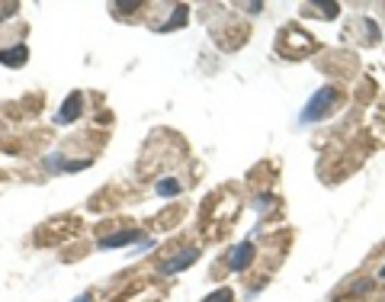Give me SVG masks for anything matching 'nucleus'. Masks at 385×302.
Wrapping results in <instances>:
<instances>
[{"label":"nucleus","mask_w":385,"mask_h":302,"mask_svg":"<svg viewBox=\"0 0 385 302\" xmlns=\"http://www.w3.org/2000/svg\"><path fill=\"white\" fill-rule=\"evenodd\" d=\"M340 100V90L334 84H324L321 90L311 94V100L302 106V116H299V125H311V123H321L324 116H331V110L337 106Z\"/></svg>","instance_id":"obj_1"},{"label":"nucleus","mask_w":385,"mask_h":302,"mask_svg":"<svg viewBox=\"0 0 385 302\" xmlns=\"http://www.w3.org/2000/svg\"><path fill=\"white\" fill-rule=\"evenodd\" d=\"M199 261V248H183V251H177V254H170L164 264H160V276H174L180 274V270H187V267H193Z\"/></svg>","instance_id":"obj_2"},{"label":"nucleus","mask_w":385,"mask_h":302,"mask_svg":"<svg viewBox=\"0 0 385 302\" xmlns=\"http://www.w3.org/2000/svg\"><path fill=\"white\" fill-rule=\"evenodd\" d=\"M81 116H84V94H81V90H74V94H67L65 103L58 106L55 123L58 125H71V123H77Z\"/></svg>","instance_id":"obj_3"},{"label":"nucleus","mask_w":385,"mask_h":302,"mask_svg":"<svg viewBox=\"0 0 385 302\" xmlns=\"http://www.w3.org/2000/svg\"><path fill=\"white\" fill-rule=\"evenodd\" d=\"M254 254H257V248L251 245V241L235 245L231 248V254H228V270H231V274H244L247 267L254 264Z\"/></svg>","instance_id":"obj_4"},{"label":"nucleus","mask_w":385,"mask_h":302,"mask_svg":"<svg viewBox=\"0 0 385 302\" xmlns=\"http://www.w3.org/2000/svg\"><path fill=\"white\" fill-rule=\"evenodd\" d=\"M132 241H145L138 228H123V232H116V235H106L100 238V251H113V248H125Z\"/></svg>","instance_id":"obj_5"},{"label":"nucleus","mask_w":385,"mask_h":302,"mask_svg":"<svg viewBox=\"0 0 385 302\" xmlns=\"http://www.w3.org/2000/svg\"><path fill=\"white\" fill-rule=\"evenodd\" d=\"M26 61H29V46L26 42H17V46H10V48H0V65L23 68Z\"/></svg>","instance_id":"obj_6"},{"label":"nucleus","mask_w":385,"mask_h":302,"mask_svg":"<svg viewBox=\"0 0 385 302\" xmlns=\"http://www.w3.org/2000/svg\"><path fill=\"white\" fill-rule=\"evenodd\" d=\"M45 168L48 170H67V174H77V170L90 168V161H87V158L67 161V158H61V154H48V158H45Z\"/></svg>","instance_id":"obj_7"},{"label":"nucleus","mask_w":385,"mask_h":302,"mask_svg":"<svg viewBox=\"0 0 385 302\" xmlns=\"http://www.w3.org/2000/svg\"><path fill=\"white\" fill-rule=\"evenodd\" d=\"M154 190H158V197H177L183 187H180L177 177H164V180H158V187Z\"/></svg>","instance_id":"obj_8"},{"label":"nucleus","mask_w":385,"mask_h":302,"mask_svg":"<svg viewBox=\"0 0 385 302\" xmlns=\"http://www.w3.org/2000/svg\"><path fill=\"white\" fill-rule=\"evenodd\" d=\"M366 293H373V280H360L347 290V296H366Z\"/></svg>","instance_id":"obj_9"},{"label":"nucleus","mask_w":385,"mask_h":302,"mask_svg":"<svg viewBox=\"0 0 385 302\" xmlns=\"http://www.w3.org/2000/svg\"><path fill=\"white\" fill-rule=\"evenodd\" d=\"M202 302H231V290L222 286V290H216V293H209V299H202Z\"/></svg>","instance_id":"obj_10"},{"label":"nucleus","mask_w":385,"mask_h":302,"mask_svg":"<svg viewBox=\"0 0 385 302\" xmlns=\"http://www.w3.org/2000/svg\"><path fill=\"white\" fill-rule=\"evenodd\" d=\"M267 206H273V199H267V197L257 199V209H267Z\"/></svg>","instance_id":"obj_11"},{"label":"nucleus","mask_w":385,"mask_h":302,"mask_svg":"<svg viewBox=\"0 0 385 302\" xmlns=\"http://www.w3.org/2000/svg\"><path fill=\"white\" fill-rule=\"evenodd\" d=\"M74 302H94V299H90V296H77Z\"/></svg>","instance_id":"obj_12"},{"label":"nucleus","mask_w":385,"mask_h":302,"mask_svg":"<svg viewBox=\"0 0 385 302\" xmlns=\"http://www.w3.org/2000/svg\"><path fill=\"white\" fill-rule=\"evenodd\" d=\"M379 280H385V267H382V270H379Z\"/></svg>","instance_id":"obj_13"}]
</instances>
